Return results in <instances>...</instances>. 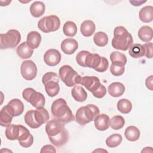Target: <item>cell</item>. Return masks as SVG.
<instances>
[{"label": "cell", "instance_id": "obj_1", "mask_svg": "<svg viewBox=\"0 0 153 153\" xmlns=\"http://www.w3.org/2000/svg\"><path fill=\"white\" fill-rule=\"evenodd\" d=\"M51 112L53 117L63 123H68L75 120L72 111L66 100L62 98H59L53 102Z\"/></svg>", "mask_w": 153, "mask_h": 153}, {"label": "cell", "instance_id": "obj_2", "mask_svg": "<svg viewBox=\"0 0 153 153\" xmlns=\"http://www.w3.org/2000/svg\"><path fill=\"white\" fill-rule=\"evenodd\" d=\"M133 42V37L126 28L120 26L114 29L112 46L115 49L126 51L129 49Z\"/></svg>", "mask_w": 153, "mask_h": 153}, {"label": "cell", "instance_id": "obj_3", "mask_svg": "<svg viewBox=\"0 0 153 153\" xmlns=\"http://www.w3.org/2000/svg\"><path fill=\"white\" fill-rule=\"evenodd\" d=\"M79 84L84 86L96 98H102L106 94V87L100 83L99 79L97 76H81Z\"/></svg>", "mask_w": 153, "mask_h": 153}, {"label": "cell", "instance_id": "obj_4", "mask_svg": "<svg viewBox=\"0 0 153 153\" xmlns=\"http://www.w3.org/2000/svg\"><path fill=\"white\" fill-rule=\"evenodd\" d=\"M99 108L93 104H88L78 109L75 114V121L80 126H84L90 122L94 121L99 114Z\"/></svg>", "mask_w": 153, "mask_h": 153}, {"label": "cell", "instance_id": "obj_5", "mask_svg": "<svg viewBox=\"0 0 153 153\" xmlns=\"http://www.w3.org/2000/svg\"><path fill=\"white\" fill-rule=\"evenodd\" d=\"M59 77L57 74L53 72L45 73L42 78V82L44 85L45 92L50 97L57 96L60 91L59 84Z\"/></svg>", "mask_w": 153, "mask_h": 153}, {"label": "cell", "instance_id": "obj_6", "mask_svg": "<svg viewBox=\"0 0 153 153\" xmlns=\"http://www.w3.org/2000/svg\"><path fill=\"white\" fill-rule=\"evenodd\" d=\"M59 77L65 84L69 87H73L76 84H79L81 76L69 65H63L59 69Z\"/></svg>", "mask_w": 153, "mask_h": 153}, {"label": "cell", "instance_id": "obj_7", "mask_svg": "<svg viewBox=\"0 0 153 153\" xmlns=\"http://www.w3.org/2000/svg\"><path fill=\"white\" fill-rule=\"evenodd\" d=\"M21 41V35L16 29H10L6 33L0 35L1 49H7L16 47Z\"/></svg>", "mask_w": 153, "mask_h": 153}, {"label": "cell", "instance_id": "obj_8", "mask_svg": "<svg viewBox=\"0 0 153 153\" xmlns=\"http://www.w3.org/2000/svg\"><path fill=\"white\" fill-rule=\"evenodd\" d=\"M60 26V20L56 15H50L41 18L38 23V27L44 33L57 30Z\"/></svg>", "mask_w": 153, "mask_h": 153}, {"label": "cell", "instance_id": "obj_9", "mask_svg": "<svg viewBox=\"0 0 153 153\" xmlns=\"http://www.w3.org/2000/svg\"><path fill=\"white\" fill-rule=\"evenodd\" d=\"M23 98L36 108H42L45 103L44 96L32 88H26L22 92Z\"/></svg>", "mask_w": 153, "mask_h": 153}, {"label": "cell", "instance_id": "obj_10", "mask_svg": "<svg viewBox=\"0 0 153 153\" xmlns=\"http://www.w3.org/2000/svg\"><path fill=\"white\" fill-rule=\"evenodd\" d=\"M20 72L24 79L27 81H31L36 76L37 67L32 60H25L21 65Z\"/></svg>", "mask_w": 153, "mask_h": 153}, {"label": "cell", "instance_id": "obj_11", "mask_svg": "<svg viewBox=\"0 0 153 153\" xmlns=\"http://www.w3.org/2000/svg\"><path fill=\"white\" fill-rule=\"evenodd\" d=\"M65 129V123L57 118L48 121L45 125V131L48 137H54L60 134Z\"/></svg>", "mask_w": 153, "mask_h": 153}, {"label": "cell", "instance_id": "obj_12", "mask_svg": "<svg viewBox=\"0 0 153 153\" xmlns=\"http://www.w3.org/2000/svg\"><path fill=\"white\" fill-rule=\"evenodd\" d=\"M17 140L22 147L29 148L33 144V137L26 127L22 125H19Z\"/></svg>", "mask_w": 153, "mask_h": 153}, {"label": "cell", "instance_id": "obj_13", "mask_svg": "<svg viewBox=\"0 0 153 153\" xmlns=\"http://www.w3.org/2000/svg\"><path fill=\"white\" fill-rule=\"evenodd\" d=\"M60 53L56 49L51 48L45 51L44 55V61L46 65L50 66L57 65L61 60Z\"/></svg>", "mask_w": 153, "mask_h": 153}, {"label": "cell", "instance_id": "obj_14", "mask_svg": "<svg viewBox=\"0 0 153 153\" xmlns=\"http://www.w3.org/2000/svg\"><path fill=\"white\" fill-rule=\"evenodd\" d=\"M13 117H14V113L7 104L4 106L0 111V124L2 127H7L10 125Z\"/></svg>", "mask_w": 153, "mask_h": 153}, {"label": "cell", "instance_id": "obj_15", "mask_svg": "<svg viewBox=\"0 0 153 153\" xmlns=\"http://www.w3.org/2000/svg\"><path fill=\"white\" fill-rule=\"evenodd\" d=\"M60 48L65 54H72L78 49V43L75 39L66 38L62 42Z\"/></svg>", "mask_w": 153, "mask_h": 153}, {"label": "cell", "instance_id": "obj_16", "mask_svg": "<svg viewBox=\"0 0 153 153\" xmlns=\"http://www.w3.org/2000/svg\"><path fill=\"white\" fill-rule=\"evenodd\" d=\"M33 115L35 121L39 127L45 123L50 118L47 110L44 107L33 110Z\"/></svg>", "mask_w": 153, "mask_h": 153}, {"label": "cell", "instance_id": "obj_17", "mask_svg": "<svg viewBox=\"0 0 153 153\" xmlns=\"http://www.w3.org/2000/svg\"><path fill=\"white\" fill-rule=\"evenodd\" d=\"M109 117L105 114H99L94 120V126L97 130L105 131L109 127Z\"/></svg>", "mask_w": 153, "mask_h": 153}, {"label": "cell", "instance_id": "obj_18", "mask_svg": "<svg viewBox=\"0 0 153 153\" xmlns=\"http://www.w3.org/2000/svg\"><path fill=\"white\" fill-rule=\"evenodd\" d=\"M41 42V35L36 31L30 32L26 38V43L27 45L32 49L38 48Z\"/></svg>", "mask_w": 153, "mask_h": 153}, {"label": "cell", "instance_id": "obj_19", "mask_svg": "<svg viewBox=\"0 0 153 153\" xmlns=\"http://www.w3.org/2000/svg\"><path fill=\"white\" fill-rule=\"evenodd\" d=\"M110 96L114 97H118L122 96L125 92V87L121 82H115L111 83L108 88Z\"/></svg>", "mask_w": 153, "mask_h": 153}, {"label": "cell", "instance_id": "obj_20", "mask_svg": "<svg viewBox=\"0 0 153 153\" xmlns=\"http://www.w3.org/2000/svg\"><path fill=\"white\" fill-rule=\"evenodd\" d=\"M50 141L54 145L60 147L65 145L69 139V133L65 128L60 134L54 136L48 137Z\"/></svg>", "mask_w": 153, "mask_h": 153}, {"label": "cell", "instance_id": "obj_21", "mask_svg": "<svg viewBox=\"0 0 153 153\" xmlns=\"http://www.w3.org/2000/svg\"><path fill=\"white\" fill-rule=\"evenodd\" d=\"M95 29V24L93 21L90 20L84 21L80 26V31L81 34L85 37L91 36L94 33Z\"/></svg>", "mask_w": 153, "mask_h": 153}, {"label": "cell", "instance_id": "obj_22", "mask_svg": "<svg viewBox=\"0 0 153 153\" xmlns=\"http://www.w3.org/2000/svg\"><path fill=\"white\" fill-rule=\"evenodd\" d=\"M45 10V5L43 2L35 1L30 7V13L31 15L36 18L42 16Z\"/></svg>", "mask_w": 153, "mask_h": 153}, {"label": "cell", "instance_id": "obj_23", "mask_svg": "<svg viewBox=\"0 0 153 153\" xmlns=\"http://www.w3.org/2000/svg\"><path fill=\"white\" fill-rule=\"evenodd\" d=\"M16 52L19 57L26 59L32 56L33 53V49L29 47L26 42H23L17 47Z\"/></svg>", "mask_w": 153, "mask_h": 153}, {"label": "cell", "instance_id": "obj_24", "mask_svg": "<svg viewBox=\"0 0 153 153\" xmlns=\"http://www.w3.org/2000/svg\"><path fill=\"white\" fill-rule=\"evenodd\" d=\"M71 94L73 98L79 102H84L87 98V93L85 89L80 85H75L71 90Z\"/></svg>", "mask_w": 153, "mask_h": 153}, {"label": "cell", "instance_id": "obj_25", "mask_svg": "<svg viewBox=\"0 0 153 153\" xmlns=\"http://www.w3.org/2000/svg\"><path fill=\"white\" fill-rule=\"evenodd\" d=\"M140 20L144 23H149L153 20V7L147 5L142 8L139 11Z\"/></svg>", "mask_w": 153, "mask_h": 153}, {"label": "cell", "instance_id": "obj_26", "mask_svg": "<svg viewBox=\"0 0 153 153\" xmlns=\"http://www.w3.org/2000/svg\"><path fill=\"white\" fill-rule=\"evenodd\" d=\"M139 38L145 42H148L152 39V29L148 26H143L138 30Z\"/></svg>", "mask_w": 153, "mask_h": 153}, {"label": "cell", "instance_id": "obj_27", "mask_svg": "<svg viewBox=\"0 0 153 153\" xmlns=\"http://www.w3.org/2000/svg\"><path fill=\"white\" fill-rule=\"evenodd\" d=\"M124 135L128 140L130 142H134L139 139L140 133L136 127L130 126L127 127L125 130Z\"/></svg>", "mask_w": 153, "mask_h": 153}, {"label": "cell", "instance_id": "obj_28", "mask_svg": "<svg viewBox=\"0 0 153 153\" xmlns=\"http://www.w3.org/2000/svg\"><path fill=\"white\" fill-rule=\"evenodd\" d=\"M8 105L11 108L14 117L20 115L24 111V105L23 102L19 99H13L11 100Z\"/></svg>", "mask_w": 153, "mask_h": 153}, {"label": "cell", "instance_id": "obj_29", "mask_svg": "<svg viewBox=\"0 0 153 153\" xmlns=\"http://www.w3.org/2000/svg\"><path fill=\"white\" fill-rule=\"evenodd\" d=\"M128 53L131 57L138 59L145 56V48L140 44H134L129 48Z\"/></svg>", "mask_w": 153, "mask_h": 153}, {"label": "cell", "instance_id": "obj_30", "mask_svg": "<svg viewBox=\"0 0 153 153\" xmlns=\"http://www.w3.org/2000/svg\"><path fill=\"white\" fill-rule=\"evenodd\" d=\"M63 32L67 36H74L77 32V27L76 24L72 21H67L63 25Z\"/></svg>", "mask_w": 153, "mask_h": 153}, {"label": "cell", "instance_id": "obj_31", "mask_svg": "<svg viewBox=\"0 0 153 153\" xmlns=\"http://www.w3.org/2000/svg\"><path fill=\"white\" fill-rule=\"evenodd\" d=\"M117 109L122 114H128L132 109L131 102L127 99H121L117 103Z\"/></svg>", "mask_w": 153, "mask_h": 153}, {"label": "cell", "instance_id": "obj_32", "mask_svg": "<svg viewBox=\"0 0 153 153\" xmlns=\"http://www.w3.org/2000/svg\"><path fill=\"white\" fill-rule=\"evenodd\" d=\"M94 44L98 47H105L108 42V37L106 33L103 32H97L93 36Z\"/></svg>", "mask_w": 153, "mask_h": 153}, {"label": "cell", "instance_id": "obj_33", "mask_svg": "<svg viewBox=\"0 0 153 153\" xmlns=\"http://www.w3.org/2000/svg\"><path fill=\"white\" fill-rule=\"evenodd\" d=\"M6 137L10 140L17 139L19 135V125L10 124L5 129Z\"/></svg>", "mask_w": 153, "mask_h": 153}, {"label": "cell", "instance_id": "obj_34", "mask_svg": "<svg viewBox=\"0 0 153 153\" xmlns=\"http://www.w3.org/2000/svg\"><path fill=\"white\" fill-rule=\"evenodd\" d=\"M123 140V137L121 134L118 133L112 134L106 139V145L111 148H115L120 145Z\"/></svg>", "mask_w": 153, "mask_h": 153}, {"label": "cell", "instance_id": "obj_35", "mask_svg": "<svg viewBox=\"0 0 153 153\" xmlns=\"http://www.w3.org/2000/svg\"><path fill=\"white\" fill-rule=\"evenodd\" d=\"M110 60L112 63L126 65L127 63L126 56L120 51H113L110 54Z\"/></svg>", "mask_w": 153, "mask_h": 153}, {"label": "cell", "instance_id": "obj_36", "mask_svg": "<svg viewBox=\"0 0 153 153\" xmlns=\"http://www.w3.org/2000/svg\"><path fill=\"white\" fill-rule=\"evenodd\" d=\"M124 124V118L121 115H115L109 120V126L113 130H117L122 128Z\"/></svg>", "mask_w": 153, "mask_h": 153}, {"label": "cell", "instance_id": "obj_37", "mask_svg": "<svg viewBox=\"0 0 153 153\" xmlns=\"http://www.w3.org/2000/svg\"><path fill=\"white\" fill-rule=\"evenodd\" d=\"M24 120L25 123L32 128H37L39 127L35 121L33 115V110L28 111L25 115Z\"/></svg>", "mask_w": 153, "mask_h": 153}, {"label": "cell", "instance_id": "obj_38", "mask_svg": "<svg viewBox=\"0 0 153 153\" xmlns=\"http://www.w3.org/2000/svg\"><path fill=\"white\" fill-rule=\"evenodd\" d=\"M125 66L121 64L112 63L110 66L111 73L116 76L122 75L125 71Z\"/></svg>", "mask_w": 153, "mask_h": 153}, {"label": "cell", "instance_id": "obj_39", "mask_svg": "<svg viewBox=\"0 0 153 153\" xmlns=\"http://www.w3.org/2000/svg\"><path fill=\"white\" fill-rule=\"evenodd\" d=\"M109 67V62L106 58L102 57V61L98 66V68L96 69V71L99 72H105Z\"/></svg>", "mask_w": 153, "mask_h": 153}, {"label": "cell", "instance_id": "obj_40", "mask_svg": "<svg viewBox=\"0 0 153 153\" xmlns=\"http://www.w3.org/2000/svg\"><path fill=\"white\" fill-rule=\"evenodd\" d=\"M145 48V56L148 59H151L152 57V43L148 42L143 45Z\"/></svg>", "mask_w": 153, "mask_h": 153}, {"label": "cell", "instance_id": "obj_41", "mask_svg": "<svg viewBox=\"0 0 153 153\" xmlns=\"http://www.w3.org/2000/svg\"><path fill=\"white\" fill-rule=\"evenodd\" d=\"M41 153L44 152H56V150L55 148L51 145H46L42 146L40 151Z\"/></svg>", "mask_w": 153, "mask_h": 153}, {"label": "cell", "instance_id": "obj_42", "mask_svg": "<svg viewBox=\"0 0 153 153\" xmlns=\"http://www.w3.org/2000/svg\"><path fill=\"white\" fill-rule=\"evenodd\" d=\"M152 81H153L152 75H150L145 80L146 87L147 88H148L150 90H152Z\"/></svg>", "mask_w": 153, "mask_h": 153}, {"label": "cell", "instance_id": "obj_43", "mask_svg": "<svg viewBox=\"0 0 153 153\" xmlns=\"http://www.w3.org/2000/svg\"><path fill=\"white\" fill-rule=\"evenodd\" d=\"M130 3H131L133 6H140L142 4H144L146 2V1H129Z\"/></svg>", "mask_w": 153, "mask_h": 153}, {"label": "cell", "instance_id": "obj_44", "mask_svg": "<svg viewBox=\"0 0 153 153\" xmlns=\"http://www.w3.org/2000/svg\"><path fill=\"white\" fill-rule=\"evenodd\" d=\"M2 2H3V1H1V6H4V4H2ZM10 2H11V1H5V6L8 5V4L9 3H10Z\"/></svg>", "mask_w": 153, "mask_h": 153}]
</instances>
